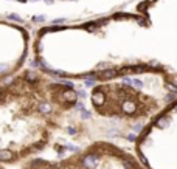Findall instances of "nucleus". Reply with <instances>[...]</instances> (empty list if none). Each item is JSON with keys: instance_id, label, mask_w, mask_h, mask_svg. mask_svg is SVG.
<instances>
[{"instance_id": "423d86ee", "label": "nucleus", "mask_w": 177, "mask_h": 169, "mask_svg": "<svg viewBox=\"0 0 177 169\" xmlns=\"http://www.w3.org/2000/svg\"><path fill=\"white\" fill-rule=\"evenodd\" d=\"M0 169H9V168H6V166H3V165H0Z\"/></svg>"}, {"instance_id": "39448f33", "label": "nucleus", "mask_w": 177, "mask_h": 169, "mask_svg": "<svg viewBox=\"0 0 177 169\" xmlns=\"http://www.w3.org/2000/svg\"><path fill=\"white\" fill-rule=\"evenodd\" d=\"M30 31L13 22H0V84L30 62Z\"/></svg>"}, {"instance_id": "20e7f679", "label": "nucleus", "mask_w": 177, "mask_h": 169, "mask_svg": "<svg viewBox=\"0 0 177 169\" xmlns=\"http://www.w3.org/2000/svg\"><path fill=\"white\" fill-rule=\"evenodd\" d=\"M175 109L177 101L148 123L130 144L145 169H175Z\"/></svg>"}, {"instance_id": "f03ea898", "label": "nucleus", "mask_w": 177, "mask_h": 169, "mask_svg": "<svg viewBox=\"0 0 177 169\" xmlns=\"http://www.w3.org/2000/svg\"><path fill=\"white\" fill-rule=\"evenodd\" d=\"M78 101L76 81L30 62L0 84V165L16 169L51 152Z\"/></svg>"}, {"instance_id": "f257e3e1", "label": "nucleus", "mask_w": 177, "mask_h": 169, "mask_svg": "<svg viewBox=\"0 0 177 169\" xmlns=\"http://www.w3.org/2000/svg\"><path fill=\"white\" fill-rule=\"evenodd\" d=\"M76 87V105L45 157H58L93 141L130 149L138 132L177 101V73L163 68H124L78 79Z\"/></svg>"}, {"instance_id": "7ed1b4c3", "label": "nucleus", "mask_w": 177, "mask_h": 169, "mask_svg": "<svg viewBox=\"0 0 177 169\" xmlns=\"http://www.w3.org/2000/svg\"><path fill=\"white\" fill-rule=\"evenodd\" d=\"M16 169H145L129 147L93 141L58 157H39Z\"/></svg>"}]
</instances>
